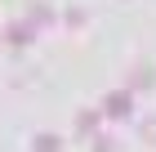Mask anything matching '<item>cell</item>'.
Here are the masks:
<instances>
[{
	"mask_svg": "<svg viewBox=\"0 0 156 152\" xmlns=\"http://www.w3.org/2000/svg\"><path fill=\"white\" fill-rule=\"evenodd\" d=\"M5 36H9V45H27V40H31V27H27V23H13Z\"/></svg>",
	"mask_w": 156,
	"mask_h": 152,
	"instance_id": "cell-1",
	"label": "cell"
},
{
	"mask_svg": "<svg viewBox=\"0 0 156 152\" xmlns=\"http://www.w3.org/2000/svg\"><path fill=\"white\" fill-rule=\"evenodd\" d=\"M107 107H112V117H125V112H129V94H112Z\"/></svg>",
	"mask_w": 156,
	"mask_h": 152,
	"instance_id": "cell-2",
	"label": "cell"
},
{
	"mask_svg": "<svg viewBox=\"0 0 156 152\" xmlns=\"http://www.w3.org/2000/svg\"><path fill=\"white\" fill-rule=\"evenodd\" d=\"M36 152H58V139H49V134H40V139H36Z\"/></svg>",
	"mask_w": 156,
	"mask_h": 152,
	"instance_id": "cell-3",
	"label": "cell"
}]
</instances>
